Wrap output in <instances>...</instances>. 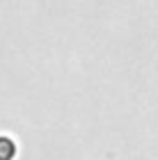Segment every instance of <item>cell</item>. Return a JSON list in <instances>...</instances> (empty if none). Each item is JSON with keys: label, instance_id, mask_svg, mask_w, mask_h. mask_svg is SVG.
I'll use <instances>...</instances> for the list:
<instances>
[{"label": "cell", "instance_id": "cell-1", "mask_svg": "<svg viewBox=\"0 0 158 160\" xmlns=\"http://www.w3.org/2000/svg\"><path fill=\"white\" fill-rule=\"evenodd\" d=\"M14 151H16V147L9 137H0V160H12Z\"/></svg>", "mask_w": 158, "mask_h": 160}]
</instances>
